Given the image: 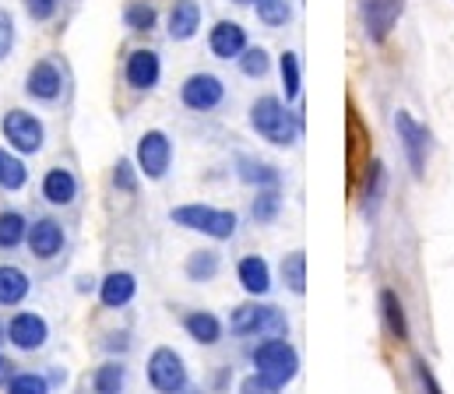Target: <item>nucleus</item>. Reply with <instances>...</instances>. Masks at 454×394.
<instances>
[{"instance_id": "nucleus-33", "label": "nucleus", "mask_w": 454, "mask_h": 394, "mask_svg": "<svg viewBox=\"0 0 454 394\" xmlns=\"http://www.w3.org/2000/svg\"><path fill=\"white\" fill-rule=\"evenodd\" d=\"M282 282H286V289L296 292V296L307 292V254H303V251H293V254L282 258Z\"/></svg>"}, {"instance_id": "nucleus-12", "label": "nucleus", "mask_w": 454, "mask_h": 394, "mask_svg": "<svg viewBox=\"0 0 454 394\" xmlns=\"http://www.w3.org/2000/svg\"><path fill=\"white\" fill-rule=\"evenodd\" d=\"M402 11H405V0H359V14H363V28H366L370 42H377V46L387 42Z\"/></svg>"}, {"instance_id": "nucleus-25", "label": "nucleus", "mask_w": 454, "mask_h": 394, "mask_svg": "<svg viewBox=\"0 0 454 394\" xmlns=\"http://www.w3.org/2000/svg\"><path fill=\"white\" fill-rule=\"evenodd\" d=\"M32 292L28 274L18 264H0V306H21Z\"/></svg>"}, {"instance_id": "nucleus-21", "label": "nucleus", "mask_w": 454, "mask_h": 394, "mask_svg": "<svg viewBox=\"0 0 454 394\" xmlns=\"http://www.w3.org/2000/svg\"><path fill=\"white\" fill-rule=\"evenodd\" d=\"M236 176H239V183H247V187H254V190L282 187L278 166H271V162H264V158H254V155H236Z\"/></svg>"}, {"instance_id": "nucleus-22", "label": "nucleus", "mask_w": 454, "mask_h": 394, "mask_svg": "<svg viewBox=\"0 0 454 394\" xmlns=\"http://www.w3.org/2000/svg\"><path fill=\"white\" fill-rule=\"evenodd\" d=\"M184 331H187V338H194L198 345L212 349V345H219V342H223L226 324H223V317H219V313H212V310H191V313L184 317Z\"/></svg>"}, {"instance_id": "nucleus-19", "label": "nucleus", "mask_w": 454, "mask_h": 394, "mask_svg": "<svg viewBox=\"0 0 454 394\" xmlns=\"http://www.w3.org/2000/svg\"><path fill=\"white\" fill-rule=\"evenodd\" d=\"M236 282L250 299H261L271 292V267L261 254H247L236 264Z\"/></svg>"}, {"instance_id": "nucleus-35", "label": "nucleus", "mask_w": 454, "mask_h": 394, "mask_svg": "<svg viewBox=\"0 0 454 394\" xmlns=\"http://www.w3.org/2000/svg\"><path fill=\"white\" fill-rule=\"evenodd\" d=\"M254 11H257V21L268 25V28H282V25L293 21V4L289 0H257Z\"/></svg>"}, {"instance_id": "nucleus-41", "label": "nucleus", "mask_w": 454, "mask_h": 394, "mask_svg": "<svg viewBox=\"0 0 454 394\" xmlns=\"http://www.w3.org/2000/svg\"><path fill=\"white\" fill-rule=\"evenodd\" d=\"M239 394H282V388H275L271 381H264L261 374H250L239 381Z\"/></svg>"}, {"instance_id": "nucleus-45", "label": "nucleus", "mask_w": 454, "mask_h": 394, "mask_svg": "<svg viewBox=\"0 0 454 394\" xmlns=\"http://www.w3.org/2000/svg\"><path fill=\"white\" fill-rule=\"evenodd\" d=\"M4 342H7V328L0 324V349H4Z\"/></svg>"}, {"instance_id": "nucleus-6", "label": "nucleus", "mask_w": 454, "mask_h": 394, "mask_svg": "<svg viewBox=\"0 0 454 394\" xmlns=\"http://www.w3.org/2000/svg\"><path fill=\"white\" fill-rule=\"evenodd\" d=\"M134 162L141 169L145 180L159 183L166 180V173L173 169V141L166 131H145L137 137V148H134Z\"/></svg>"}, {"instance_id": "nucleus-28", "label": "nucleus", "mask_w": 454, "mask_h": 394, "mask_svg": "<svg viewBox=\"0 0 454 394\" xmlns=\"http://www.w3.org/2000/svg\"><path fill=\"white\" fill-rule=\"evenodd\" d=\"M123 25L130 28V32H152L155 25H159V7L152 4V0H130L127 7H123Z\"/></svg>"}, {"instance_id": "nucleus-2", "label": "nucleus", "mask_w": 454, "mask_h": 394, "mask_svg": "<svg viewBox=\"0 0 454 394\" xmlns=\"http://www.w3.org/2000/svg\"><path fill=\"white\" fill-rule=\"evenodd\" d=\"M169 219H173V226L191 229V233H201L208 240H232L236 236V226H239V215L232 208H215V205H201V201H191V205L173 208Z\"/></svg>"}, {"instance_id": "nucleus-31", "label": "nucleus", "mask_w": 454, "mask_h": 394, "mask_svg": "<svg viewBox=\"0 0 454 394\" xmlns=\"http://www.w3.org/2000/svg\"><path fill=\"white\" fill-rule=\"evenodd\" d=\"M278 78H282V92H286V103L300 99V85H303V71H300V53L286 50L278 57Z\"/></svg>"}, {"instance_id": "nucleus-34", "label": "nucleus", "mask_w": 454, "mask_h": 394, "mask_svg": "<svg viewBox=\"0 0 454 394\" xmlns=\"http://www.w3.org/2000/svg\"><path fill=\"white\" fill-rule=\"evenodd\" d=\"M50 377L46 374H35V370H18L7 384H4V394H50Z\"/></svg>"}, {"instance_id": "nucleus-32", "label": "nucleus", "mask_w": 454, "mask_h": 394, "mask_svg": "<svg viewBox=\"0 0 454 394\" xmlns=\"http://www.w3.org/2000/svg\"><path fill=\"white\" fill-rule=\"evenodd\" d=\"M250 215H254L257 226L275 222V219L282 215V194H278V187H264V190H257V197H254V205H250Z\"/></svg>"}, {"instance_id": "nucleus-30", "label": "nucleus", "mask_w": 454, "mask_h": 394, "mask_svg": "<svg viewBox=\"0 0 454 394\" xmlns=\"http://www.w3.org/2000/svg\"><path fill=\"white\" fill-rule=\"evenodd\" d=\"M219 267H223V261H219L215 251H194V254L187 258V264H184V274H187L191 282L205 285V282H212V278L219 274Z\"/></svg>"}, {"instance_id": "nucleus-13", "label": "nucleus", "mask_w": 454, "mask_h": 394, "mask_svg": "<svg viewBox=\"0 0 454 394\" xmlns=\"http://www.w3.org/2000/svg\"><path fill=\"white\" fill-rule=\"evenodd\" d=\"M123 81L134 92H152L162 81V57L155 50H148V46L130 50L127 60H123Z\"/></svg>"}, {"instance_id": "nucleus-36", "label": "nucleus", "mask_w": 454, "mask_h": 394, "mask_svg": "<svg viewBox=\"0 0 454 394\" xmlns=\"http://www.w3.org/2000/svg\"><path fill=\"white\" fill-rule=\"evenodd\" d=\"M236 64H239V74L243 78H264L271 71V53L264 46H247Z\"/></svg>"}, {"instance_id": "nucleus-20", "label": "nucleus", "mask_w": 454, "mask_h": 394, "mask_svg": "<svg viewBox=\"0 0 454 394\" xmlns=\"http://www.w3.org/2000/svg\"><path fill=\"white\" fill-rule=\"evenodd\" d=\"M137 296V278L134 271H110L103 282H99V303L106 310H123L130 306Z\"/></svg>"}, {"instance_id": "nucleus-24", "label": "nucleus", "mask_w": 454, "mask_h": 394, "mask_svg": "<svg viewBox=\"0 0 454 394\" xmlns=\"http://www.w3.org/2000/svg\"><path fill=\"white\" fill-rule=\"evenodd\" d=\"M377 303H380V317H384L387 335H391L395 342H409V317H405V306H402L398 292H395V289H380Z\"/></svg>"}, {"instance_id": "nucleus-9", "label": "nucleus", "mask_w": 454, "mask_h": 394, "mask_svg": "<svg viewBox=\"0 0 454 394\" xmlns=\"http://www.w3.org/2000/svg\"><path fill=\"white\" fill-rule=\"evenodd\" d=\"M395 131H398V141H402V148H405V158H409L412 176L423 180L427 158H430V131H427L409 110H398V113H395Z\"/></svg>"}, {"instance_id": "nucleus-1", "label": "nucleus", "mask_w": 454, "mask_h": 394, "mask_svg": "<svg viewBox=\"0 0 454 394\" xmlns=\"http://www.w3.org/2000/svg\"><path fill=\"white\" fill-rule=\"evenodd\" d=\"M250 127L268 144L289 148V144H296V137L303 131V117L293 113L278 96H261L250 103Z\"/></svg>"}, {"instance_id": "nucleus-10", "label": "nucleus", "mask_w": 454, "mask_h": 394, "mask_svg": "<svg viewBox=\"0 0 454 394\" xmlns=\"http://www.w3.org/2000/svg\"><path fill=\"white\" fill-rule=\"evenodd\" d=\"M25 96L35 103H57L64 96V67L53 57H43L25 74Z\"/></svg>"}, {"instance_id": "nucleus-8", "label": "nucleus", "mask_w": 454, "mask_h": 394, "mask_svg": "<svg viewBox=\"0 0 454 394\" xmlns=\"http://www.w3.org/2000/svg\"><path fill=\"white\" fill-rule=\"evenodd\" d=\"M180 103L191 110V113H212L226 103V81L219 74H208V71H194L191 78H184L180 85Z\"/></svg>"}, {"instance_id": "nucleus-46", "label": "nucleus", "mask_w": 454, "mask_h": 394, "mask_svg": "<svg viewBox=\"0 0 454 394\" xmlns=\"http://www.w3.org/2000/svg\"><path fill=\"white\" fill-rule=\"evenodd\" d=\"M232 4H239V7H254L257 0H232Z\"/></svg>"}, {"instance_id": "nucleus-7", "label": "nucleus", "mask_w": 454, "mask_h": 394, "mask_svg": "<svg viewBox=\"0 0 454 394\" xmlns=\"http://www.w3.org/2000/svg\"><path fill=\"white\" fill-rule=\"evenodd\" d=\"M145 374H148L152 391H159V394H176L180 388H187V363H184V356H180L176 349H169V345L152 349Z\"/></svg>"}, {"instance_id": "nucleus-37", "label": "nucleus", "mask_w": 454, "mask_h": 394, "mask_svg": "<svg viewBox=\"0 0 454 394\" xmlns=\"http://www.w3.org/2000/svg\"><path fill=\"white\" fill-rule=\"evenodd\" d=\"M137 183H141V169H137V162H130V158H116L114 166V187L120 194H137Z\"/></svg>"}, {"instance_id": "nucleus-26", "label": "nucleus", "mask_w": 454, "mask_h": 394, "mask_svg": "<svg viewBox=\"0 0 454 394\" xmlns=\"http://www.w3.org/2000/svg\"><path fill=\"white\" fill-rule=\"evenodd\" d=\"M25 183H28L25 158L14 148H0V190L14 194V190H25Z\"/></svg>"}, {"instance_id": "nucleus-5", "label": "nucleus", "mask_w": 454, "mask_h": 394, "mask_svg": "<svg viewBox=\"0 0 454 394\" xmlns=\"http://www.w3.org/2000/svg\"><path fill=\"white\" fill-rule=\"evenodd\" d=\"M0 134L7 141V148H14L18 155H39L46 144V127L35 113L28 110H7L0 117Z\"/></svg>"}, {"instance_id": "nucleus-27", "label": "nucleus", "mask_w": 454, "mask_h": 394, "mask_svg": "<svg viewBox=\"0 0 454 394\" xmlns=\"http://www.w3.org/2000/svg\"><path fill=\"white\" fill-rule=\"evenodd\" d=\"M28 240V219L14 208L0 212V251H14Z\"/></svg>"}, {"instance_id": "nucleus-18", "label": "nucleus", "mask_w": 454, "mask_h": 394, "mask_svg": "<svg viewBox=\"0 0 454 394\" xmlns=\"http://www.w3.org/2000/svg\"><path fill=\"white\" fill-rule=\"evenodd\" d=\"M43 197H46V205H53V208H67V205H74V197H78V176L67 169V166H53V169H46L43 173Z\"/></svg>"}, {"instance_id": "nucleus-23", "label": "nucleus", "mask_w": 454, "mask_h": 394, "mask_svg": "<svg viewBox=\"0 0 454 394\" xmlns=\"http://www.w3.org/2000/svg\"><path fill=\"white\" fill-rule=\"evenodd\" d=\"M359 176H363V187H359L363 212H366V215H377V208H380V201H384V190H387V169H384L380 158H370Z\"/></svg>"}, {"instance_id": "nucleus-4", "label": "nucleus", "mask_w": 454, "mask_h": 394, "mask_svg": "<svg viewBox=\"0 0 454 394\" xmlns=\"http://www.w3.org/2000/svg\"><path fill=\"white\" fill-rule=\"evenodd\" d=\"M250 363H254V374H261L275 388L293 384L296 374H300V352L286 338H264V342H257V349L250 352Z\"/></svg>"}, {"instance_id": "nucleus-40", "label": "nucleus", "mask_w": 454, "mask_h": 394, "mask_svg": "<svg viewBox=\"0 0 454 394\" xmlns=\"http://www.w3.org/2000/svg\"><path fill=\"white\" fill-rule=\"evenodd\" d=\"M60 11V0H25V14L32 18V21H50L53 14Z\"/></svg>"}, {"instance_id": "nucleus-29", "label": "nucleus", "mask_w": 454, "mask_h": 394, "mask_svg": "<svg viewBox=\"0 0 454 394\" xmlns=\"http://www.w3.org/2000/svg\"><path fill=\"white\" fill-rule=\"evenodd\" d=\"M123 384H127V367L120 359L96 367V374H92V391L96 394H123Z\"/></svg>"}, {"instance_id": "nucleus-42", "label": "nucleus", "mask_w": 454, "mask_h": 394, "mask_svg": "<svg viewBox=\"0 0 454 394\" xmlns=\"http://www.w3.org/2000/svg\"><path fill=\"white\" fill-rule=\"evenodd\" d=\"M14 374H18V370H14V363H11V359H7L4 352H0V388H4V384H7V381H11Z\"/></svg>"}, {"instance_id": "nucleus-3", "label": "nucleus", "mask_w": 454, "mask_h": 394, "mask_svg": "<svg viewBox=\"0 0 454 394\" xmlns=\"http://www.w3.org/2000/svg\"><path fill=\"white\" fill-rule=\"evenodd\" d=\"M229 331L236 338H257V335L261 338H286L289 335V321H286V313L278 306L250 299V303H239L229 313Z\"/></svg>"}, {"instance_id": "nucleus-15", "label": "nucleus", "mask_w": 454, "mask_h": 394, "mask_svg": "<svg viewBox=\"0 0 454 394\" xmlns=\"http://www.w3.org/2000/svg\"><path fill=\"white\" fill-rule=\"evenodd\" d=\"M64 243H67V233H64V226H60L57 219L43 215V219H35V222L28 226V240H25V247H28L32 258H39V261H53V258L64 251Z\"/></svg>"}, {"instance_id": "nucleus-43", "label": "nucleus", "mask_w": 454, "mask_h": 394, "mask_svg": "<svg viewBox=\"0 0 454 394\" xmlns=\"http://www.w3.org/2000/svg\"><path fill=\"white\" fill-rule=\"evenodd\" d=\"M106 349H110V352H116V349L123 352V349H127V331H120V335H106Z\"/></svg>"}, {"instance_id": "nucleus-17", "label": "nucleus", "mask_w": 454, "mask_h": 394, "mask_svg": "<svg viewBox=\"0 0 454 394\" xmlns=\"http://www.w3.org/2000/svg\"><path fill=\"white\" fill-rule=\"evenodd\" d=\"M166 32L173 42H191L201 32V4L198 0H173L166 14Z\"/></svg>"}, {"instance_id": "nucleus-11", "label": "nucleus", "mask_w": 454, "mask_h": 394, "mask_svg": "<svg viewBox=\"0 0 454 394\" xmlns=\"http://www.w3.org/2000/svg\"><path fill=\"white\" fill-rule=\"evenodd\" d=\"M366 162H370V131L363 127L356 106L348 103V110H345V173H348V187H356Z\"/></svg>"}, {"instance_id": "nucleus-14", "label": "nucleus", "mask_w": 454, "mask_h": 394, "mask_svg": "<svg viewBox=\"0 0 454 394\" xmlns=\"http://www.w3.org/2000/svg\"><path fill=\"white\" fill-rule=\"evenodd\" d=\"M46 338H50V324H46V317H39L32 310H21L7 321V342L18 352H35L46 345Z\"/></svg>"}, {"instance_id": "nucleus-39", "label": "nucleus", "mask_w": 454, "mask_h": 394, "mask_svg": "<svg viewBox=\"0 0 454 394\" xmlns=\"http://www.w3.org/2000/svg\"><path fill=\"white\" fill-rule=\"evenodd\" d=\"M14 39H18L14 18H11V11H4V7H0V60H4V57H11V50H14Z\"/></svg>"}, {"instance_id": "nucleus-38", "label": "nucleus", "mask_w": 454, "mask_h": 394, "mask_svg": "<svg viewBox=\"0 0 454 394\" xmlns=\"http://www.w3.org/2000/svg\"><path fill=\"white\" fill-rule=\"evenodd\" d=\"M412 374H416V384H419V391L423 394H444V388L437 384V377H434V370H430V363L427 359H412Z\"/></svg>"}, {"instance_id": "nucleus-44", "label": "nucleus", "mask_w": 454, "mask_h": 394, "mask_svg": "<svg viewBox=\"0 0 454 394\" xmlns=\"http://www.w3.org/2000/svg\"><path fill=\"white\" fill-rule=\"evenodd\" d=\"M176 394H205V391H201V388H191V384H187V388H180Z\"/></svg>"}, {"instance_id": "nucleus-16", "label": "nucleus", "mask_w": 454, "mask_h": 394, "mask_svg": "<svg viewBox=\"0 0 454 394\" xmlns=\"http://www.w3.org/2000/svg\"><path fill=\"white\" fill-rule=\"evenodd\" d=\"M250 46V39H247V28L239 25V21H215L212 25V32H208V50H212V57L215 60H239V53Z\"/></svg>"}]
</instances>
